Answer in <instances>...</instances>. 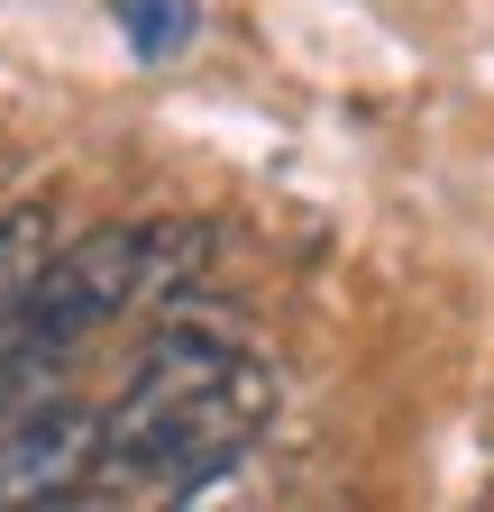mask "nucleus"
I'll return each mask as SVG.
<instances>
[{
	"instance_id": "f257e3e1",
	"label": "nucleus",
	"mask_w": 494,
	"mask_h": 512,
	"mask_svg": "<svg viewBox=\"0 0 494 512\" xmlns=\"http://www.w3.org/2000/svg\"><path fill=\"white\" fill-rule=\"evenodd\" d=\"M275 421V366L211 320H165L101 412V476L129 494H202Z\"/></svg>"
},
{
	"instance_id": "f03ea898",
	"label": "nucleus",
	"mask_w": 494,
	"mask_h": 512,
	"mask_svg": "<svg viewBox=\"0 0 494 512\" xmlns=\"http://www.w3.org/2000/svg\"><path fill=\"white\" fill-rule=\"evenodd\" d=\"M138 256H147V229H92L74 247H55L37 266V284L19 293L10 330H0V357L37 384L65 348H83L101 320H119L138 302Z\"/></svg>"
},
{
	"instance_id": "7ed1b4c3",
	"label": "nucleus",
	"mask_w": 494,
	"mask_h": 512,
	"mask_svg": "<svg viewBox=\"0 0 494 512\" xmlns=\"http://www.w3.org/2000/svg\"><path fill=\"white\" fill-rule=\"evenodd\" d=\"M101 476V403L28 394L0 412V503H65Z\"/></svg>"
},
{
	"instance_id": "20e7f679",
	"label": "nucleus",
	"mask_w": 494,
	"mask_h": 512,
	"mask_svg": "<svg viewBox=\"0 0 494 512\" xmlns=\"http://www.w3.org/2000/svg\"><path fill=\"white\" fill-rule=\"evenodd\" d=\"M110 19H119V37H129V55L174 64L202 37V0H110Z\"/></svg>"
},
{
	"instance_id": "39448f33",
	"label": "nucleus",
	"mask_w": 494,
	"mask_h": 512,
	"mask_svg": "<svg viewBox=\"0 0 494 512\" xmlns=\"http://www.w3.org/2000/svg\"><path fill=\"white\" fill-rule=\"evenodd\" d=\"M19 384H28V375H19L10 357H0V412H10V394H19Z\"/></svg>"
}]
</instances>
